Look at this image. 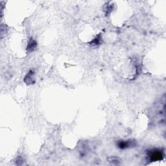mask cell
<instances>
[{"instance_id": "cell-5", "label": "cell", "mask_w": 166, "mask_h": 166, "mask_svg": "<svg viewBox=\"0 0 166 166\" xmlns=\"http://www.w3.org/2000/svg\"><path fill=\"white\" fill-rule=\"evenodd\" d=\"M101 37L100 35H98L95 38H94L93 40L91 41L90 44L91 45H98L101 44Z\"/></svg>"}, {"instance_id": "cell-6", "label": "cell", "mask_w": 166, "mask_h": 166, "mask_svg": "<svg viewBox=\"0 0 166 166\" xmlns=\"http://www.w3.org/2000/svg\"><path fill=\"white\" fill-rule=\"evenodd\" d=\"M108 162L112 163V164H114V165H117V164H119V163H120V160H119L118 158L117 157H110L108 159Z\"/></svg>"}, {"instance_id": "cell-2", "label": "cell", "mask_w": 166, "mask_h": 166, "mask_svg": "<svg viewBox=\"0 0 166 166\" xmlns=\"http://www.w3.org/2000/svg\"><path fill=\"white\" fill-rule=\"evenodd\" d=\"M116 145L119 149L124 150V149L132 148V147H135L136 145V142L135 140H121V141H118Z\"/></svg>"}, {"instance_id": "cell-3", "label": "cell", "mask_w": 166, "mask_h": 166, "mask_svg": "<svg viewBox=\"0 0 166 166\" xmlns=\"http://www.w3.org/2000/svg\"><path fill=\"white\" fill-rule=\"evenodd\" d=\"M35 73L33 70H30L24 78V82L27 85H33L35 82Z\"/></svg>"}, {"instance_id": "cell-1", "label": "cell", "mask_w": 166, "mask_h": 166, "mask_svg": "<svg viewBox=\"0 0 166 166\" xmlns=\"http://www.w3.org/2000/svg\"><path fill=\"white\" fill-rule=\"evenodd\" d=\"M164 158V152L160 149H153L147 151V158L150 162L162 160Z\"/></svg>"}, {"instance_id": "cell-4", "label": "cell", "mask_w": 166, "mask_h": 166, "mask_svg": "<svg viewBox=\"0 0 166 166\" xmlns=\"http://www.w3.org/2000/svg\"><path fill=\"white\" fill-rule=\"evenodd\" d=\"M37 47V42L33 38H30L29 40L28 41V43H27V51L28 53L33 52V51H35Z\"/></svg>"}]
</instances>
